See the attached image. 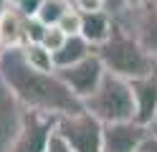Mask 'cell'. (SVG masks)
<instances>
[{
	"label": "cell",
	"instance_id": "obj_17",
	"mask_svg": "<svg viewBox=\"0 0 157 152\" xmlns=\"http://www.w3.org/2000/svg\"><path fill=\"white\" fill-rule=\"evenodd\" d=\"M46 30H48V25L41 18H28L25 20V43H41Z\"/></svg>",
	"mask_w": 157,
	"mask_h": 152
},
{
	"label": "cell",
	"instance_id": "obj_10",
	"mask_svg": "<svg viewBox=\"0 0 157 152\" xmlns=\"http://www.w3.org/2000/svg\"><path fill=\"white\" fill-rule=\"evenodd\" d=\"M132 91L137 101V122L152 124L157 119V71L140 79H132Z\"/></svg>",
	"mask_w": 157,
	"mask_h": 152
},
{
	"label": "cell",
	"instance_id": "obj_4",
	"mask_svg": "<svg viewBox=\"0 0 157 152\" xmlns=\"http://www.w3.org/2000/svg\"><path fill=\"white\" fill-rule=\"evenodd\" d=\"M56 132L74 147V152H104V122L89 109L58 114Z\"/></svg>",
	"mask_w": 157,
	"mask_h": 152
},
{
	"label": "cell",
	"instance_id": "obj_21",
	"mask_svg": "<svg viewBox=\"0 0 157 152\" xmlns=\"http://www.w3.org/2000/svg\"><path fill=\"white\" fill-rule=\"evenodd\" d=\"M46 152H74V147L68 145V142L58 134V132H53V137H51V142H48Z\"/></svg>",
	"mask_w": 157,
	"mask_h": 152
},
{
	"label": "cell",
	"instance_id": "obj_11",
	"mask_svg": "<svg viewBox=\"0 0 157 152\" xmlns=\"http://www.w3.org/2000/svg\"><path fill=\"white\" fill-rule=\"evenodd\" d=\"M117 28V20L109 10H96V13H84V23H81V36L89 41L94 48H99L101 43L112 38Z\"/></svg>",
	"mask_w": 157,
	"mask_h": 152
},
{
	"label": "cell",
	"instance_id": "obj_9",
	"mask_svg": "<svg viewBox=\"0 0 157 152\" xmlns=\"http://www.w3.org/2000/svg\"><path fill=\"white\" fill-rule=\"evenodd\" d=\"M150 129L137 119L104 124V152H140L147 142Z\"/></svg>",
	"mask_w": 157,
	"mask_h": 152
},
{
	"label": "cell",
	"instance_id": "obj_12",
	"mask_svg": "<svg viewBox=\"0 0 157 152\" xmlns=\"http://www.w3.org/2000/svg\"><path fill=\"white\" fill-rule=\"evenodd\" d=\"M25 20L15 8L0 5V46H25Z\"/></svg>",
	"mask_w": 157,
	"mask_h": 152
},
{
	"label": "cell",
	"instance_id": "obj_16",
	"mask_svg": "<svg viewBox=\"0 0 157 152\" xmlns=\"http://www.w3.org/2000/svg\"><path fill=\"white\" fill-rule=\"evenodd\" d=\"M81 23H84V13L74 5V8H68L66 13H63V18L58 20L56 25L61 28L66 36H78V33H81Z\"/></svg>",
	"mask_w": 157,
	"mask_h": 152
},
{
	"label": "cell",
	"instance_id": "obj_24",
	"mask_svg": "<svg viewBox=\"0 0 157 152\" xmlns=\"http://www.w3.org/2000/svg\"><path fill=\"white\" fill-rule=\"evenodd\" d=\"M5 3H8V0H0V5H5Z\"/></svg>",
	"mask_w": 157,
	"mask_h": 152
},
{
	"label": "cell",
	"instance_id": "obj_19",
	"mask_svg": "<svg viewBox=\"0 0 157 152\" xmlns=\"http://www.w3.org/2000/svg\"><path fill=\"white\" fill-rule=\"evenodd\" d=\"M5 5L15 8L23 18H36L38 10H41V5H43V0H8Z\"/></svg>",
	"mask_w": 157,
	"mask_h": 152
},
{
	"label": "cell",
	"instance_id": "obj_6",
	"mask_svg": "<svg viewBox=\"0 0 157 152\" xmlns=\"http://www.w3.org/2000/svg\"><path fill=\"white\" fill-rule=\"evenodd\" d=\"M56 122H58V114H53V111L28 109L23 127L15 137L13 152H46L48 142L56 132Z\"/></svg>",
	"mask_w": 157,
	"mask_h": 152
},
{
	"label": "cell",
	"instance_id": "obj_1",
	"mask_svg": "<svg viewBox=\"0 0 157 152\" xmlns=\"http://www.w3.org/2000/svg\"><path fill=\"white\" fill-rule=\"evenodd\" d=\"M0 76L10 84V89L28 109H43L53 114H76L86 109L84 99H78L56 71L46 74L28 64L21 46L5 48L0 61Z\"/></svg>",
	"mask_w": 157,
	"mask_h": 152
},
{
	"label": "cell",
	"instance_id": "obj_15",
	"mask_svg": "<svg viewBox=\"0 0 157 152\" xmlns=\"http://www.w3.org/2000/svg\"><path fill=\"white\" fill-rule=\"evenodd\" d=\"M68 8H74V0H43V5H41L36 18H41L46 25H56Z\"/></svg>",
	"mask_w": 157,
	"mask_h": 152
},
{
	"label": "cell",
	"instance_id": "obj_14",
	"mask_svg": "<svg viewBox=\"0 0 157 152\" xmlns=\"http://www.w3.org/2000/svg\"><path fill=\"white\" fill-rule=\"evenodd\" d=\"M23 48V56L25 61L38 71H46V74H53L56 71V61H53V51H48L43 43H25Z\"/></svg>",
	"mask_w": 157,
	"mask_h": 152
},
{
	"label": "cell",
	"instance_id": "obj_18",
	"mask_svg": "<svg viewBox=\"0 0 157 152\" xmlns=\"http://www.w3.org/2000/svg\"><path fill=\"white\" fill-rule=\"evenodd\" d=\"M66 38H68V36H66L58 25H48V30H46V36H43V41H41V43H43L48 51H53V53H56V51L66 43Z\"/></svg>",
	"mask_w": 157,
	"mask_h": 152
},
{
	"label": "cell",
	"instance_id": "obj_13",
	"mask_svg": "<svg viewBox=\"0 0 157 152\" xmlns=\"http://www.w3.org/2000/svg\"><path fill=\"white\" fill-rule=\"evenodd\" d=\"M91 53H94V46L78 33V36H68L66 38V43L53 53V61H56V68H66V66H74L78 61H84Z\"/></svg>",
	"mask_w": 157,
	"mask_h": 152
},
{
	"label": "cell",
	"instance_id": "obj_23",
	"mask_svg": "<svg viewBox=\"0 0 157 152\" xmlns=\"http://www.w3.org/2000/svg\"><path fill=\"white\" fill-rule=\"evenodd\" d=\"M3 53H5V46H0V61H3Z\"/></svg>",
	"mask_w": 157,
	"mask_h": 152
},
{
	"label": "cell",
	"instance_id": "obj_8",
	"mask_svg": "<svg viewBox=\"0 0 157 152\" xmlns=\"http://www.w3.org/2000/svg\"><path fill=\"white\" fill-rule=\"evenodd\" d=\"M28 107L23 104L10 84L0 76V152H13L15 137L23 127Z\"/></svg>",
	"mask_w": 157,
	"mask_h": 152
},
{
	"label": "cell",
	"instance_id": "obj_25",
	"mask_svg": "<svg viewBox=\"0 0 157 152\" xmlns=\"http://www.w3.org/2000/svg\"><path fill=\"white\" fill-rule=\"evenodd\" d=\"M140 152H142V150H140Z\"/></svg>",
	"mask_w": 157,
	"mask_h": 152
},
{
	"label": "cell",
	"instance_id": "obj_2",
	"mask_svg": "<svg viewBox=\"0 0 157 152\" xmlns=\"http://www.w3.org/2000/svg\"><path fill=\"white\" fill-rule=\"evenodd\" d=\"M96 53L101 56L106 71H112L117 76H124L129 81L157 71V56H152L132 33H127L119 25L114 28V33L106 43L96 48Z\"/></svg>",
	"mask_w": 157,
	"mask_h": 152
},
{
	"label": "cell",
	"instance_id": "obj_20",
	"mask_svg": "<svg viewBox=\"0 0 157 152\" xmlns=\"http://www.w3.org/2000/svg\"><path fill=\"white\" fill-rule=\"evenodd\" d=\"M74 5L81 13H96V10H106V0H74Z\"/></svg>",
	"mask_w": 157,
	"mask_h": 152
},
{
	"label": "cell",
	"instance_id": "obj_7",
	"mask_svg": "<svg viewBox=\"0 0 157 152\" xmlns=\"http://www.w3.org/2000/svg\"><path fill=\"white\" fill-rule=\"evenodd\" d=\"M56 74L61 76V81L78 99H86V96H91L96 91V86L101 84V79L106 74V66H104L101 56L96 53V48H94L91 56H86L84 61H78V64H74V66L56 68Z\"/></svg>",
	"mask_w": 157,
	"mask_h": 152
},
{
	"label": "cell",
	"instance_id": "obj_3",
	"mask_svg": "<svg viewBox=\"0 0 157 152\" xmlns=\"http://www.w3.org/2000/svg\"><path fill=\"white\" fill-rule=\"evenodd\" d=\"M84 107L89 109L94 117H99L104 124L134 119L137 117V101H134L132 81L124 79V76H117L112 71H106L101 84L96 86V91L84 99Z\"/></svg>",
	"mask_w": 157,
	"mask_h": 152
},
{
	"label": "cell",
	"instance_id": "obj_5",
	"mask_svg": "<svg viewBox=\"0 0 157 152\" xmlns=\"http://www.w3.org/2000/svg\"><path fill=\"white\" fill-rule=\"evenodd\" d=\"M112 15L117 25L132 33L152 56H157V0H137L114 10Z\"/></svg>",
	"mask_w": 157,
	"mask_h": 152
},
{
	"label": "cell",
	"instance_id": "obj_22",
	"mask_svg": "<svg viewBox=\"0 0 157 152\" xmlns=\"http://www.w3.org/2000/svg\"><path fill=\"white\" fill-rule=\"evenodd\" d=\"M147 129H150V134H147V142H144L142 152H157V119L152 124H147Z\"/></svg>",
	"mask_w": 157,
	"mask_h": 152
}]
</instances>
